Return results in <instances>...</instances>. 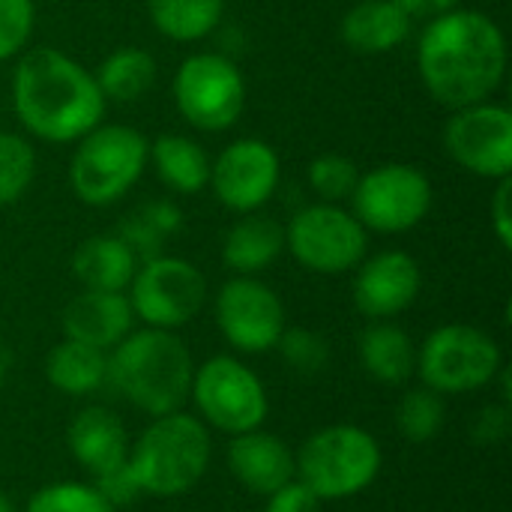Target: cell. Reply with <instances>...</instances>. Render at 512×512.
Returning a JSON list of instances; mask_svg holds the SVG:
<instances>
[{
	"instance_id": "f35d334b",
	"label": "cell",
	"mask_w": 512,
	"mask_h": 512,
	"mask_svg": "<svg viewBox=\"0 0 512 512\" xmlns=\"http://www.w3.org/2000/svg\"><path fill=\"white\" fill-rule=\"evenodd\" d=\"M9 369H12V354H9V348H6V345L0 342V384L6 381Z\"/></svg>"
},
{
	"instance_id": "1f68e13d",
	"label": "cell",
	"mask_w": 512,
	"mask_h": 512,
	"mask_svg": "<svg viewBox=\"0 0 512 512\" xmlns=\"http://www.w3.org/2000/svg\"><path fill=\"white\" fill-rule=\"evenodd\" d=\"M357 180H360L357 165L345 156H336V153H324V156L312 159V165H309V186L327 204L351 198Z\"/></svg>"
},
{
	"instance_id": "f1b7e54d",
	"label": "cell",
	"mask_w": 512,
	"mask_h": 512,
	"mask_svg": "<svg viewBox=\"0 0 512 512\" xmlns=\"http://www.w3.org/2000/svg\"><path fill=\"white\" fill-rule=\"evenodd\" d=\"M36 177V153L27 138L0 132V204H15Z\"/></svg>"
},
{
	"instance_id": "5b68a950",
	"label": "cell",
	"mask_w": 512,
	"mask_h": 512,
	"mask_svg": "<svg viewBox=\"0 0 512 512\" xmlns=\"http://www.w3.org/2000/svg\"><path fill=\"white\" fill-rule=\"evenodd\" d=\"M297 480L306 483L315 498L324 501H345L366 492L384 465L381 444L360 426L336 423L324 426L309 435L294 456Z\"/></svg>"
},
{
	"instance_id": "ffe728a7",
	"label": "cell",
	"mask_w": 512,
	"mask_h": 512,
	"mask_svg": "<svg viewBox=\"0 0 512 512\" xmlns=\"http://www.w3.org/2000/svg\"><path fill=\"white\" fill-rule=\"evenodd\" d=\"M411 24L399 0H360L342 18V39L357 54H387L411 36Z\"/></svg>"
},
{
	"instance_id": "8992f818",
	"label": "cell",
	"mask_w": 512,
	"mask_h": 512,
	"mask_svg": "<svg viewBox=\"0 0 512 512\" xmlns=\"http://www.w3.org/2000/svg\"><path fill=\"white\" fill-rule=\"evenodd\" d=\"M78 141L81 144L69 162V186L78 201L90 207H108L141 180L150 144L138 129L99 123Z\"/></svg>"
},
{
	"instance_id": "d4e9b609",
	"label": "cell",
	"mask_w": 512,
	"mask_h": 512,
	"mask_svg": "<svg viewBox=\"0 0 512 512\" xmlns=\"http://www.w3.org/2000/svg\"><path fill=\"white\" fill-rule=\"evenodd\" d=\"M153 162L159 180L180 195H195L210 183V159L207 153L183 135H159L153 141Z\"/></svg>"
},
{
	"instance_id": "6da1fadb",
	"label": "cell",
	"mask_w": 512,
	"mask_h": 512,
	"mask_svg": "<svg viewBox=\"0 0 512 512\" xmlns=\"http://www.w3.org/2000/svg\"><path fill=\"white\" fill-rule=\"evenodd\" d=\"M417 69L447 108L486 102L507 72V39L501 27L477 9H450L435 15L417 45Z\"/></svg>"
},
{
	"instance_id": "ba28073f",
	"label": "cell",
	"mask_w": 512,
	"mask_h": 512,
	"mask_svg": "<svg viewBox=\"0 0 512 512\" xmlns=\"http://www.w3.org/2000/svg\"><path fill=\"white\" fill-rule=\"evenodd\" d=\"M189 399L195 402L201 423L225 435H243L264 426L270 399L261 378L237 357H210L195 369Z\"/></svg>"
},
{
	"instance_id": "4dcf8cb0",
	"label": "cell",
	"mask_w": 512,
	"mask_h": 512,
	"mask_svg": "<svg viewBox=\"0 0 512 512\" xmlns=\"http://www.w3.org/2000/svg\"><path fill=\"white\" fill-rule=\"evenodd\" d=\"M276 348H279L285 366L300 372V375H318L330 363L327 339L321 333L309 330V327H285Z\"/></svg>"
},
{
	"instance_id": "7a4b0ae2",
	"label": "cell",
	"mask_w": 512,
	"mask_h": 512,
	"mask_svg": "<svg viewBox=\"0 0 512 512\" xmlns=\"http://www.w3.org/2000/svg\"><path fill=\"white\" fill-rule=\"evenodd\" d=\"M21 126L51 144H69L102 123L105 96L90 69L57 48H30L12 75Z\"/></svg>"
},
{
	"instance_id": "603a6c76",
	"label": "cell",
	"mask_w": 512,
	"mask_h": 512,
	"mask_svg": "<svg viewBox=\"0 0 512 512\" xmlns=\"http://www.w3.org/2000/svg\"><path fill=\"white\" fill-rule=\"evenodd\" d=\"M285 249V228L261 213H246L222 243V261L237 276L267 270Z\"/></svg>"
},
{
	"instance_id": "5bb4252c",
	"label": "cell",
	"mask_w": 512,
	"mask_h": 512,
	"mask_svg": "<svg viewBox=\"0 0 512 512\" xmlns=\"http://www.w3.org/2000/svg\"><path fill=\"white\" fill-rule=\"evenodd\" d=\"M213 315L225 342L243 354L273 351L285 330V306L279 294L252 276L225 282L216 294Z\"/></svg>"
},
{
	"instance_id": "836d02e7",
	"label": "cell",
	"mask_w": 512,
	"mask_h": 512,
	"mask_svg": "<svg viewBox=\"0 0 512 512\" xmlns=\"http://www.w3.org/2000/svg\"><path fill=\"white\" fill-rule=\"evenodd\" d=\"M512 432V411L507 402L501 405H486L471 426V438L477 447H498L510 438Z\"/></svg>"
},
{
	"instance_id": "8d00e7d4",
	"label": "cell",
	"mask_w": 512,
	"mask_h": 512,
	"mask_svg": "<svg viewBox=\"0 0 512 512\" xmlns=\"http://www.w3.org/2000/svg\"><path fill=\"white\" fill-rule=\"evenodd\" d=\"M510 198H512V180L504 177L498 180V189H495V198H492V225H495V234L501 240L504 249H512V219H510Z\"/></svg>"
},
{
	"instance_id": "83f0119b",
	"label": "cell",
	"mask_w": 512,
	"mask_h": 512,
	"mask_svg": "<svg viewBox=\"0 0 512 512\" xmlns=\"http://www.w3.org/2000/svg\"><path fill=\"white\" fill-rule=\"evenodd\" d=\"M447 423V405L444 396L420 387V390H408L402 396V402L396 405V429L405 441L411 444H429L441 435Z\"/></svg>"
},
{
	"instance_id": "7c38bea8",
	"label": "cell",
	"mask_w": 512,
	"mask_h": 512,
	"mask_svg": "<svg viewBox=\"0 0 512 512\" xmlns=\"http://www.w3.org/2000/svg\"><path fill=\"white\" fill-rule=\"evenodd\" d=\"M174 102L195 129L222 132L231 129L243 114L246 84L228 57L192 54L174 75Z\"/></svg>"
},
{
	"instance_id": "d6a6232c",
	"label": "cell",
	"mask_w": 512,
	"mask_h": 512,
	"mask_svg": "<svg viewBox=\"0 0 512 512\" xmlns=\"http://www.w3.org/2000/svg\"><path fill=\"white\" fill-rule=\"evenodd\" d=\"M33 0H0V60L15 57L33 33Z\"/></svg>"
},
{
	"instance_id": "3957f363",
	"label": "cell",
	"mask_w": 512,
	"mask_h": 512,
	"mask_svg": "<svg viewBox=\"0 0 512 512\" xmlns=\"http://www.w3.org/2000/svg\"><path fill=\"white\" fill-rule=\"evenodd\" d=\"M195 363L174 330H132L108 357V381L141 414L165 417L189 399Z\"/></svg>"
},
{
	"instance_id": "277c9868",
	"label": "cell",
	"mask_w": 512,
	"mask_h": 512,
	"mask_svg": "<svg viewBox=\"0 0 512 512\" xmlns=\"http://www.w3.org/2000/svg\"><path fill=\"white\" fill-rule=\"evenodd\" d=\"M213 456V441L207 426L183 411L153 417V423L141 432L135 447L129 450V471L150 498H180L192 492Z\"/></svg>"
},
{
	"instance_id": "ab89813d",
	"label": "cell",
	"mask_w": 512,
	"mask_h": 512,
	"mask_svg": "<svg viewBox=\"0 0 512 512\" xmlns=\"http://www.w3.org/2000/svg\"><path fill=\"white\" fill-rule=\"evenodd\" d=\"M0 512H15V504H12L3 492H0Z\"/></svg>"
},
{
	"instance_id": "e0dca14e",
	"label": "cell",
	"mask_w": 512,
	"mask_h": 512,
	"mask_svg": "<svg viewBox=\"0 0 512 512\" xmlns=\"http://www.w3.org/2000/svg\"><path fill=\"white\" fill-rule=\"evenodd\" d=\"M135 324L132 303L123 291H81L63 309V336L99 351L120 345Z\"/></svg>"
},
{
	"instance_id": "9c48e42d",
	"label": "cell",
	"mask_w": 512,
	"mask_h": 512,
	"mask_svg": "<svg viewBox=\"0 0 512 512\" xmlns=\"http://www.w3.org/2000/svg\"><path fill=\"white\" fill-rule=\"evenodd\" d=\"M285 246L300 267L321 276H339L360 267L366 258L369 231L354 213H345L336 204H312L288 222Z\"/></svg>"
},
{
	"instance_id": "d6986e66",
	"label": "cell",
	"mask_w": 512,
	"mask_h": 512,
	"mask_svg": "<svg viewBox=\"0 0 512 512\" xmlns=\"http://www.w3.org/2000/svg\"><path fill=\"white\" fill-rule=\"evenodd\" d=\"M66 444L72 459L90 471L93 477H102L129 459V435L120 417L102 405L81 408L69 429H66Z\"/></svg>"
},
{
	"instance_id": "d590c367",
	"label": "cell",
	"mask_w": 512,
	"mask_h": 512,
	"mask_svg": "<svg viewBox=\"0 0 512 512\" xmlns=\"http://www.w3.org/2000/svg\"><path fill=\"white\" fill-rule=\"evenodd\" d=\"M93 486L102 492V498H105L114 510L141 498V489H138V483H135V477H132L129 465H120V468H114V471H108V474L96 477V483H93Z\"/></svg>"
},
{
	"instance_id": "8fae6325",
	"label": "cell",
	"mask_w": 512,
	"mask_h": 512,
	"mask_svg": "<svg viewBox=\"0 0 512 512\" xmlns=\"http://www.w3.org/2000/svg\"><path fill=\"white\" fill-rule=\"evenodd\" d=\"M354 216L366 231L405 234L417 228L432 207L429 177L405 162L381 165L363 174L351 192Z\"/></svg>"
},
{
	"instance_id": "52a82bcc",
	"label": "cell",
	"mask_w": 512,
	"mask_h": 512,
	"mask_svg": "<svg viewBox=\"0 0 512 512\" xmlns=\"http://www.w3.org/2000/svg\"><path fill=\"white\" fill-rule=\"evenodd\" d=\"M504 366L501 345L474 324H444L417 351L423 387L441 396H462L489 387Z\"/></svg>"
},
{
	"instance_id": "484cf974",
	"label": "cell",
	"mask_w": 512,
	"mask_h": 512,
	"mask_svg": "<svg viewBox=\"0 0 512 512\" xmlns=\"http://www.w3.org/2000/svg\"><path fill=\"white\" fill-rule=\"evenodd\" d=\"M93 78H96L105 102L108 99H114V102H135V99H141L153 87V81H156V60L144 48L123 45V48H114L99 63Z\"/></svg>"
},
{
	"instance_id": "4fadbf2b",
	"label": "cell",
	"mask_w": 512,
	"mask_h": 512,
	"mask_svg": "<svg viewBox=\"0 0 512 512\" xmlns=\"http://www.w3.org/2000/svg\"><path fill=\"white\" fill-rule=\"evenodd\" d=\"M447 153L474 177L504 180L512 174V114L495 102L456 108L444 129Z\"/></svg>"
},
{
	"instance_id": "2e32d148",
	"label": "cell",
	"mask_w": 512,
	"mask_h": 512,
	"mask_svg": "<svg viewBox=\"0 0 512 512\" xmlns=\"http://www.w3.org/2000/svg\"><path fill=\"white\" fill-rule=\"evenodd\" d=\"M420 285V264L402 249H387L360 261L354 279V306L372 321H387L402 315L417 300Z\"/></svg>"
},
{
	"instance_id": "7402d4cb",
	"label": "cell",
	"mask_w": 512,
	"mask_h": 512,
	"mask_svg": "<svg viewBox=\"0 0 512 512\" xmlns=\"http://www.w3.org/2000/svg\"><path fill=\"white\" fill-rule=\"evenodd\" d=\"M360 366L366 369L369 378L387 387H399L414 378L417 372V345L414 339L387 321H378L360 333L357 342Z\"/></svg>"
},
{
	"instance_id": "f546056e",
	"label": "cell",
	"mask_w": 512,
	"mask_h": 512,
	"mask_svg": "<svg viewBox=\"0 0 512 512\" xmlns=\"http://www.w3.org/2000/svg\"><path fill=\"white\" fill-rule=\"evenodd\" d=\"M24 512H114V507L102 498V492L90 483H51L42 486L30 501Z\"/></svg>"
},
{
	"instance_id": "74e56055",
	"label": "cell",
	"mask_w": 512,
	"mask_h": 512,
	"mask_svg": "<svg viewBox=\"0 0 512 512\" xmlns=\"http://www.w3.org/2000/svg\"><path fill=\"white\" fill-rule=\"evenodd\" d=\"M399 3L411 12V18H435L459 6V0H399Z\"/></svg>"
},
{
	"instance_id": "4316f807",
	"label": "cell",
	"mask_w": 512,
	"mask_h": 512,
	"mask_svg": "<svg viewBox=\"0 0 512 512\" xmlns=\"http://www.w3.org/2000/svg\"><path fill=\"white\" fill-rule=\"evenodd\" d=\"M225 0H147L153 27L174 42H195L216 30Z\"/></svg>"
},
{
	"instance_id": "30bf717a",
	"label": "cell",
	"mask_w": 512,
	"mask_h": 512,
	"mask_svg": "<svg viewBox=\"0 0 512 512\" xmlns=\"http://www.w3.org/2000/svg\"><path fill=\"white\" fill-rule=\"evenodd\" d=\"M129 303L135 318L156 330H180L186 327L207 300V282L195 264L186 258L153 255L147 258L132 282Z\"/></svg>"
},
{
	"instance_id": "9a60e30c",
	"label": "cell",
	"mask_w": 512,
	"mask_h": 512,
	"mask_svg": "<svg viewBox=\"0 0 512 512\" xmlns=\"http://www.w3.org/2000/svg\"><path fill=\"white\" fill-rule=\"evenodd\" d=\"M279 156L261 138H240L228 144L210 165V186L216 201L234 213L261 210L279 186Z\"/></svg>"
},
{
	"instance_id": "ac0fdd59",
	"label": "cell",
	"mask_w": 512,
	"mask_h": 512,
	"mask_svg": "<svg viewBox=\"0 0 512 512\" xmlns=\"http://www.w3.org/2000/svg\"><path fill=\"white\" fill-rule=\"evenodd\" d=\"M228 468L246 492L261 495V498L273 495L279 486H285L297 474L291 447L279 435H270L261 429L231 438Z\"/></svg>"
},
{
	"instance_id": "44dd1931",
	"label": "cell",
	"mask_w": 512,
	"mask_h": 512,
	"mask_svg": "<svg viewBox=\"0 0 512 512\" xmlns=\"http://www.w3.org/2000/svg\"><path fill=\"white\" fill-rule=\"evenodd\" d=\"M138 270V255L123 237H87L72 255V276L84 291H126Z\"/></svg>"
},
{
	"instance_id": "cb8c5ba5",
	"label": "cell",
	"mask_w": 512,
	"mask_h": 512,
	"mask_svg": "<svg viewBox=\"0 0 512 512\" xmlns=\"http://www.w3.org/2000/svg\"><path fill=\"white\" fill-rule=\"evenodd\" d=\"M45 378L66 396H90L108 381V357L99 348L63 339L45 357Z\"/></svg>"
},
{
	"instance_id": "e575fe53",
	"label": "cell",
	"mask_w": 512,
	"mask_h": 512,
	"mask_svg": "<svg viewBox=\"0 0 512 512\" xmlns=\"http://www.w3.org/2000/svg\"><path fill=\"white\" fill-rule=\"evenodd\" d=\"M264 512H321V501L315 498V492L306 483H300L294 477L285 486H279L273 495H267Z\"/></svg>"
}]
</instances>
